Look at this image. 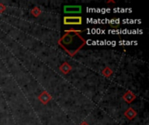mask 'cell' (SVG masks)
<instances>
[{
  "mask_svg": "<svg viewBox=\"0 0 149 125\" xmlns=\"http://www.w3.org/2000/svg\"><path fill=\"white\" fill-rule=\"evenodd\" d=\"M83 30H68L65 31V35H63V37L58 41V44L61 47H65L67 45H70L74 37L76 36L80 35V33H82Z\"/></svg>",
  "mask_w": 149,
  "mask_h": 125,
  "instance_id": "1",
  "label": "cell"
},
{
  "mask_svg": "<svg viewBox=\"0 0 149 125\" xmlns=\"http://www.w3.org/2000/svg\"><path fill=\"white\" fill-rule=\"evenodd\" d=\"M109 24L113 27V28H118L119 25H120V21L119 19H113L110 21Z\"/></svg>",
  "mask_w": 149,
  "mask_h": 125,
  "instance_id": "10",
  "label": "cell"
},
{
  "mask_svg": "<svg viewBox=\"0 0 149 125\" xmlns=\"http://www.w3.org/2000/svg\"><path fill=\"white\" fill-rule=\"evenodd\" d=\"M41 10H40V8H38V7H34V8H32L31 10V13L33 15V17H39L40 15H41Z\"/></svg>",
  "mask_w": 149,
  "mask_h": 125,
  "instance_id": "9",
  "label": "cell"
},
{
  "mask_svg": "<svg viewBox=\"0 0 149 125\" xmlns=\"http://www.w3.org/2000/svg\"><path fill=\"white\" fill-rule=\"evenodd\" d=\"M59 70H60V71H61L63 74L67 75V74L72 70V66H71L68 63L65 62V63H63V64L59 66Z\"/></svg>",
  "mask_w": 149,
  "mask_h": 125,
  "instance_id": "7",
  "label": "cell"
},
{
  "mask_svg": "<svg viewBox=\"0 0 149 125\" xmlns=\"http://www.w3.org/2000/svg\"><path fill=\"white\" fill-rule=\"evenodd\" d=\"M124 116H125L128 120H133V119H134V118L136 117V116H137V111L134 110L133 108H128V109L125 111Z\"/></svg>",
  "mask_w": 149,
  "mask_h": 125,
  "instance_id": "6",
  "label": "cell"
},
{
  "mask_svg": "<svg viewBox=\"0 0 149 125\" xmlns=\"http://www.w3.org/2000/svg\"><path fill=\"white\" fill-rule=\"evenodd\" d=\"M83 23L82 17L79 16H67L64 17V24L66 25H81Z\"/></svg>",
  "mask_w": 149,
  "mask_h": 125,
  "instance_id": "2",
  "label": "cell"
},
{
  "mask_svg": "<svg viewBox=\"0 0 149 125\" xmlns=\"http://www.w3.org/2000/svg\"><path fill=\"white\" fill-rule=\"evenodd\" d=\"M122 98L124 99V101L127 104H132L134 100H135L136 98V95L134 94L131 90H127L123 96H122Z\"/></svg>",
  "mask_w": 149,
  "mask_h": 125,
  "instance_id": "5",
  "label": "cell"
},
{
  "mask_svg": "<svg viewBox=\"0 0 149 125\" xmlns=\"http://www.w3.org/2000/svg\"><path fill=\"white\" fill-rule=\"evenodd\" d=\"M102 75L104 76V77H110L112 75H113V71L109 68V67H106L103 70H102Z\"/></svg>",
  "mask_w": 149,
  "mask_h": 125,
  "instance_id": "8",
  "label": "cell"
},
{
  "mask_svg": "<svg viewBox=\"0 0 149 125\" xmlns=\"http://www.w3.org/2000/svg\"><path fill=\"white\" fill-rule=\"evenodd\" d=\"M38 100L43 104H47L51 100H52V96L46 91V90H44V91H42L40 94H39V96H38Z\"/></svg>",
  "mask_w": 149,
  "mask_h": 125,
  "instance_id": "4",
  "label": "cell"
},
{
  "mask_svg": "<svg viewBox=\"0 0 149 125\" xmlns=\"http://www.w3.org/2000/svg\"><path fill=\"white\" fill-rule=\"evenodd\" d=\"M79 125H90V124H89L88 123H86V122H82V123H81Z\"/></svg>",
  "mask_w": 149,
  "mask_h": 125,
  "instance_id": "12",
  "label": "cell"
},
{
  "mask_svg": "<svg viewBox=\"0 0 149 125\" xmlns=\"http://www.w3.org/2000/svg\"><path fill=\"white\" fill-rule=\"evenodd\" d=\"M64 12L66 14H79L82 12V7L80 5H65L64 7Z\"/></svg>",
  "mask_w": 149,
  "mask_h": 125,
  "instance_id": "3",
  "label": "cell"
},
{
  "mask_svg": "<svg viewBox=\"0 0 149 125\" xmlns=\"http://www.w3.org/2000/svg\"><path fill=\"white\" fill-rule=\"evenodd\" d=\"M5 10H6V5L3 4V3H0V13L4 12Z\"/></svg>",
  "mask_w": 149,
  "mask_h": 125,
  "instance_id": "11",
  "label": "cell"
}]
</instances>
